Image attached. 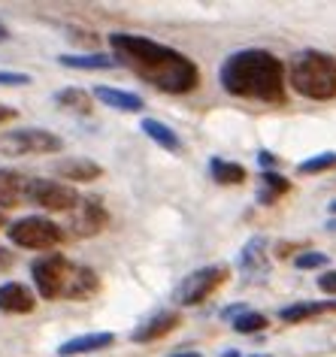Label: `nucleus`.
Segmentation results:
<instances>
[{"label": "nucleus", "mask_w": 336, "mask_h": 357, "mask_svg": "<svg viewBox=\"0 0 336 357\" xmlns=\"http://www.w3.org/2000/svg\"><path fill=\"white\" fill-rule=\"evenodd\" d=\"M109 49L119 67H128L143 82L164 94H188L200 85L197 64L179 49L139 33H109Z\"/></svg>", "instance_id": "1"}, {"label": "nucleus", "mask_w": 336, "mask_h": 357, "mask_svg": "<svg viewBox=\"0 0 336 357\" xmlns=\"http://www.w3.org/2000/svg\"><path fill=\"white\" fill-rule=\"evenodd\" d=\"M218 82L231 97L285 103V64L267 49H240L224 58Z\"/></svg>", "instance_id": "2"}, {"label": "nucleus", "mask_w": 336, "mask_h": 357, "mask_svg": "<svg viewBox=\"0 0 336 357\" xmlns=\"http://www.w3.org/2000/svg\"><path fill=\"white\" fill-rule=\"evenodd\" d=\"M285 79L306 100H333L336 97V58L318 49H303L288 61Z\"/></svg>", "instance_id": "3"}, {"label": "nucleus", "mask_w": 336, "mask_h": 357, "mask_svg": "<svg viewBox=\"0 0 336 357\" xmlns=\"http://www.w3.org/2000/svg\"><path fill=\"white\" fill-rule=\"evenodd\" d=\"M70 273H73V264L67 261L64 255H40L37 261L31 264V279H33V291L43 300H61L67 291Z\"/></svg>", "instance_id": "4"}, {"label": "nucleus", "mask_w": 336, "mask_h": 357, "mask_svg": "<svg viewBox=\"0 0 336 357\" xmlns=\"http://www.w3.org/2000/svg\"><path fill=\"white\" fill-rule=\"evenodd\" d=\"M13 245L19 248H31V252H52L61 239H64V230H61L55 221L43 218V215H28L13 221L10 230H6Z\"/></svg>", "instance_id": "5"}, {"label": "nucleus", "mask_w": 336, "mask_h": 357, "mask_svg": "<svg viewBox=\"0 0 336 357\" xmlns=\"http://www.w3.org/2000/svg\"><path fill=\"white\" fill-rule=\"evenodd\" d=\"M64 149V139L43 128H19L0 133V155L22 158V155H55Z\"/></svg>", "instance_id": "6"}, {"label": "nucleus", "mask_w": 336, "mask_h": 357, "mask_svg": "<svg viewBox=\"0 0 336 357\" xmlns=\"http://www.w3.org/2000/svg\"><path fill=\"white\" fill-rule=\"evenodd\" d=\"M227 275H231V270H227L224 264L200 266V270H194L191 275H185L182 284L176 288V303H179V306H200V303H206L212 294L227 282Z\"/></svg>", "instance_id": "7"}, {"label": "nucleus", "mask_w": 336, "mask_h": 357, "mask_svg": "<svg viewBox=\"0 0 336 357\" xmlns=\"http://www.w3.org/2000/svg\"><path fill=\"white\" fill-rule=\"evenodd\" d=\"M28 200L33 206L46 209V212H73L79 206V194L76 188H70L64 182H49V178H31L28 185Z\"/></svg>", "instance_id": "8"}, {"label": "nucleus", "mask_w": 336, "mask_h": 357, "mask_svg": "<svg viewBox=\"0 0 336 357\" xmlns=\"http://www.w3.org/2000/svg\"><path fill=\"white\" fill-rule=\"evenodd\" d=\"M109 225V212L103 209V203L100 200H94V197H88V200H79V206L70 212V236H76V239H88V236H97L100 230Z\"/></svg>", "instance_id": "9"}, {"label": "nucleus", "mask_w": 336, "mask_h": 357, "mask_svg": "<svg viewBox=\"0 0 336 357\" xmlns=\"http://www.w3.org/2000/svg\"><path fill=\"white\" fill-rule=\"evenodd\" d=\"M179 324H182L179 309H161V312H155L152 318H146L143 324L130 333V339H134L137 345H148V342H158V339L170 336Z\"/></svg>", "instance_id": "10"}, {"label": "nucleus", "mask_w": 336, "mask_h": 357, "mask_svg": "<svg viewBox=\"0 0 336 357\" xmlns=\"http://www.w3.org/2000/svg\"><path fill=\"white\" fill-rule=\"evenodd\" d=\"M37 306V294L22 282H3L0 284V312L6 315H28Z\"/></svg>", "instance_id": "11"}, {"label": "nucleus", "mask_w": 336, "mask_h": 357, "mask_svg": "<svg viewBox=\"0 0 336 357\" xmlns=\"http://www.w3.org/2000/svg\"><path fill=\"white\" fill-rule=\"evenodd\" d=\"M52 173L64 182H94L103 176V167L94 164L91 158H61L52 164Z\"/></svg>", "instance_id": "12"}, {"label": "nucleus", "mask_w": 336, "mask_h": 357, "mask_svg": "<svg viewBox=\"0 0 336 357\" xmlns=\"http://www.w3.org/2000/svg\"><path fill=\"white\" fill-rule=\"evenodd\" d=\"M116 345V336L100 330V333H82V336H73L67 339L64 345L58 348L61 357H76V354H97V351H106V348Z\"/></svg>", "instance_id": "13"}, {"label": "nucleus", "mask_w": 336, "mask_h": 357, "mask_svg": "<svg viewBox=\"0 0 336 357\" xmlns=\"http://www.w3.org/2000/svg\"><path fill=\"white\" fill-rule=\"evenodd\" d=\"M28 178L19 169L3 167L0 169V209H15L22 206V200L28 197Z\"/></svg>", "instance_id": "14"}, {"label": "nucleus", "mask_w": 336, "mask_h": 357, "mask_svg": "<svg viewBox=\"0 0 336 357\" xmlns=\"http://www.w3.org/2000/svg\"><path fill=\"white\" fill-rule=\"evenodd\" d=\"M94 100H100L103 106L109 109H119V112H139L143 109V97L134 94V91H121V88H112V85H97L91 91Z\"/></svg>", "instance_id": "15"}, {"label": "nucleus", "mask_w": 336, "mask_h": 357, "mask_svg": "<svg viewBox=\"0 0 336 357\" xmlns=\"http://www.w3.org/2000/svg\"><path fill=\"white\" fill-rule=\"evenodd\" d=\"M97 291H100V275H97L91 266H73L64 300H91Z\"/></svg>", "instance_id": "16"}, {"label": "nucleus", "mask_w": 336, "mask_h": 357, "mask_svg": "<svg viewBox=\"0 0 336 357\" xmlns=\"http://www.w3.org/2000/svg\"><path fill=\"white\" fill-rule=\"evenodd\" d=\"M55 106L58 109H64V112H76V115H91L94 109V97L91 91H85V88H79V85H67V88H61V91H55Z\"/></svg>", "instance_id": "17"}, {"label": "nucleus", "mask_w": 336, "mask_h": 357, "mask_svg": "<svg viewBox=\"0 0 336 357\" xmlns=\"http://www.w3.org/2000/svg\"><path fill=\"white\" fill-rule=\"evenodd\" d=\"M240 270L245 275H264L267 273V239L254 236L240 255Z\"/></svg>", "instance_id": "18"}, {"label": "nucleus", "mask_w": 336, "mask_h": 357, "mask_svg": "<svg viewBox=\"0 0 336 357\" xmlns=\"http://www.w3.org/2000/svg\"><path fill=\"white\" fill-rule=\"evenodd\" d=\"M143 133L152 142H158L161 149H167V151H179L182 149V139H179V133H176L173 128H167L164 121H158V119H143Z\"/></svg>", "instance_id": "19"}, {"label": "nucleus", "mask_w": 336, "mask_h": 357, "mask_svg": "<svg viewBox=\"0 0 336 357\" xmlns=\"http://www.w3.org/2000/svg\"><path fill=\"white\" fill-rule=\"evenodd\" d=\"M61 67L67 70H116V58L100 55V52H91V55H61L58 58Z\"/></svg>", "instance_id": "20"}, {"label": "nucleus", "mask_w": 336, "mask_h": 357, "mask_svg": "<svg viewBox=\"0 0 336 357\" xmlns=\"http://www.w3.org/2000/svg\"><path fill=\"white\" fill-rule=\"evenodd\" d=\"M209 176L215 178L218 185H243L249 173H245L243 164H234V160H224V158H212L209 160Z\"/></svg>", "instance_id": "21"}, {"label": "nucleus", "mask_w": 336, "mask_h": 357, "mask_svg": "<svg viewBox=\"0 0 336 357\" xmlns=\"http://www.w3.org/2000/svg\"><path fill=\"white\" fill-rule=\"evenodd\" d=\"M291 191V182L285 176L279 173H264L261 176V191H258V203H264V206H273L279 197H285V194Z\"/></svg>", "instance_id": "22"}, {"label": "nucleus", "mask_w": 336, "mask_h": 357, "mask_svg": "<svg viewBox=\"0 0 336 357\" xmlns=\"http://www.w3.org/2000/svg\"><path fill=\"white\" fill-rule=\"evenodd\" d=\"M318 312H327L324 303H312V300H303V303H291V306L279 309V318L288 321V324H297V321H306L318 315Z\"/></svg>", "instance_id": "23"}, {"label": "nucleus", "mask_w": 336, "mask_h": 357, "mask_svg": "<svg viewBox=\"0 0 336 357\" xmlns=\"http://www.w3.org/2000/svg\"><path fill=\"white\" fill-rule=\"evenodd\" d=\"M267 327H270L267 315H261V312H252V309H245V312H240V315L234 318V330H236V333H243V336L261 333V330H267Z\"/></svg>", "instance_id": "24"}, {"label": "nucleus", "mask_w": 336, "mask_h": 357, "mask_svg": "<svg viewBox=\"0 0 336 357\" xmlns=\"http://www.w3.org/2000/svg\"><path fill=\"white\" fill-rule=\"evenodd\" d=\"M336 167V151H321V155L315 158H306L303 164L297 167L300 176H315V173H327V169Z\"/></svg>", "instance_id": "25"}, {"label": "nucleus", "mask_w": 336, "mask_h": 357, "mask_svg": "<svg viewBox=\"0 0 336 357\" xmlns=\"http://www.w3.org/2000/svg\"><path fill=\"white\" fill-rule=\"evenodd\" d=\"M324 264H327V255H321V252H303L294 257L297 270H318V266H324Z\"/></svg>", "instance_id": "26"}, {"label": "nucleus", "mask_w": 336, "mask_h": 357, "mask_svg": "<svg viewBox=\"0 0 336 357\" xmlns=\"http://www.w3.org/2000/svg\"><path fill=\"white\" fill-rule=\"evenodd\" d=\"M0 85H3V88L31 85V76L28 73H15V70H0Z\"/></svg>", "instance_id": "27"}, {"label": "nucleus", "mask_w": 336, "mask_h": 357, "mask_svg": "<svg viewBox=\"0 0 336 357\" xmlns=\"http://www.w3.org/2000/svg\"><path fill=\"white\" fill-rule=\"evenodd\" d=\"M318 288L324 294H336V270H327L321 279H318Z\"/></svg>", "instance_id": "28"}, {"label": "nucleus", "mask_w": 336, "mask_h": 357, "mask_svg": "<svg viewBox=\"0 0 336 357\" xmlns=\"http://www.w3.org/2000/svg\"><path fill=\"white\" fill-rule=\"evenodd\" d=\"M13 264H15V255L10 252V248H3V245H0V273H6Z\"/></svg>", "instance_id": "29"}, {"label": "nucleus", "mask_w": 336, "mask_h": 357, "mask_svg": "<svg viewBox=\"0 0 336 357\" xmlns=\"http://www.w3.org/2000/svg\"><path fill=\"white\" fill-rule=\"evenodd\" d=\"M13 119H15V109H13V106L0 103V124H3V121H13Z\"/></svg>", "instance_id": "30"}, {"label": "nucleus", "mask_w": 336, "mask_h": 357, "mask_svg": "<svg viewBox=\"0 0 336 357\" xmlns=\"http://www.w3.org/2000/svg\"><path fill=\"white\" fill-rule=\"evenodd\" d=\"M258 160H261V167H276V155L273 151H261Z\"/></svg>", "instance_id": "31"}, {"label": "nucleus", "mask_w": 336, "mask_h": 357, "mask_svg": "<svg viewBox=\"0 0 336 357\" xmlns=\"http://www.w3.org/2000/svg\"><path fill=\"white\" fill-rule=\"evenodd\" d=\"M173 357H203V354H197V351H176Z\"/></svg>", "instance_id": "32"}, {"label": "nucleus", "mask_w": 336, "mask_h": 357, "mask_svg": "<svg viewBox=\"0 0 336 357\" xmlns=\"http://www.w3.org/2000/svg\"><path fill=\"white\" fill-rule=\"evenodd\" d=\"M6 40V28H3V24H0V43H3Z\"/></svg>", "instance_id": "33"}, {"label": "nucleus", "mask_w": 336, "mask_h": 357, "mask_svg": "<svg viewBox=\"0 0 336 357\" xmlns=\"http://www.w3.org/2000/svg\"><path fill=\"white\" fill-rule=\"evenodd\" d=\"M221 357H240V354H236V351H227V354H221Z\"/></svg>", "instance_id": "34"}, {"label": "nucleus", "mask_w": 336, "mask_h": 357, "mask_svg": "<svg viewBox=\"0 0 336 357\" xmlns=\"http://www.w3.org/2000/svg\"><path fill=\"white\" fill-rule=\"evenodd\" d=\"M330 212H333V215H336V200H333V203H330Z\"/></svg>", "instance_id": "35"}, {"label": "nucleus", "mask_w": 336, "mask_h": 357, "mask_svg": "<svg viewBox=\"0 0 336 357\" xmlns=\"http://www.w3.org/2000/svg\"><path fill=\"white\" fill-rule=\"evenodd\" d=\"M0 227H3V212H0Z\"/></svg>", "instance_id": "36"}, {"label": "nucleus", "mask_w": 336, "mask_h": 357, "mask_svg": "<svg viewBox=\"0 0 336 357\" xmlns=\"http://www.w3.org/2000/svg\"><path fill=\"white\" fill-rule=\"evenodd\" d=\"M258 357H267V354H258Z\"/></svg>", "instance_id": "37"}]
</instances>
